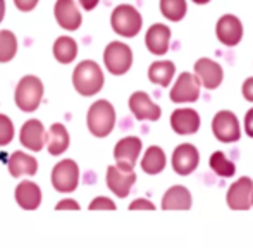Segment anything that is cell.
Wrapping results in <instances>:
<instances>
[{"mask_svg":"<svg viewBox=\"0 0 253 248\" xmlns=\"http://www.w3.org/2000/svg\"><path fill=\"white\" fill-rule=\"evenodd\" d=\"M105 76L95 61H81L73 71V86L81 97H95L102 91Z\"/></svg>","mask_w":253,"mask_h":248,"instance_id":"obj_1","label":"cell"},{"mask_svg":"<svg viewBox=\"0 0 253 248\" xmlns=\"http://www.w3.org/2000/svg\"><path fill=\"white\" fill-rule=\"evenodd\" d=\"M116 109L105 98L93 102L86 112V126L88 131L95 138H107L116 127Z\"/></svg>","mask_w":253,"mask_h":248,"instance_id":"obj_2","label":"cell"},{"mask_svg":"<svg viewBox=\"0 0 253 248\" xmlns=\"http://www.w3.org/2000/svg\"><path fill=\"white\" fill-rule=\"evenodd\" d=\"M45 95V86L42 80L35 74H26L19 80L14 90V102L21 112H35L40 107Z\"/></svg>","mask_w":253,"mask_h":248,"instance_id":"obj_3","label":"cell"},{"mask_svg":"<svg viewBox=\"0 0 253 248\" xmlns=\"http://www.w3.org/2000/svg\"><path fill=\"white\" fill-rule=\"evenodd\" d=\"M110 26L114 33L124 38H134L141 31L143 26V17L140 10L131 3H121L110 14Z\"/></svg>","mask_w":253,"mask_h":248,"instance_id":"obj_4","label":"cell"},{"mask_svg":"<svg viewBox=\"0 0 253 248\" xmlns=\"http://www.w3.org/2000/svg\"><path fill=\"white\" fill-rule=\"evenodd\" d=\"M105 69L114 76H123L133 66V50L124 41H110L103 50Z\"/></svg>","mask_w":253,"mask_h":248,"instance_id":"obj_5","label":"cell"},{"mask_svg":"<svg viewBox=\"0 0 253 248\" xmlns=\"http://www.w3.org/2000/svg\"><path fill=\"white\" fill-rule=\"evenodd\" d=\"M50 181L57 193H73L80 185V165L73 159H62L53 165Z\"/></svg>","mask_w":253,"mask_h":248,"instance_id":"obj_6","label":"cell"},{"mask_svg":"<svg viewBox=\"0 0 253 248\" xmlns=\"http://www.w3.org/2000/svg\"><path fill=\"white\" fill-rule=\"evenodd\" d=\"M212 133L222 143H236L241 138L238 116L231 111H219L212 119Z\"/></svg>","mask_w":253,"mask_h":248,"instance_id":"obj_7","label":"cell"},{"mask_svg":"<svg viewBox=\"0 0 253 248\" xmlns=\"http://www.w3.org/2000/svg\"><path fill=\"white\" fill-rule=\"evenodd\" d=\"M143 150V141L138 136H126L121 138L114 147V161L116 165L126 171H133L136 165L140 154Z\"/></svg>","mask_w":253,"mask_h":248,"instance_id":"obj_8","label":"cell"},{"mask_svg":"<svg viewBox=\"0 0 253 248\" xmlns=\"http://www.w3.org/2000/svg\"><path fill=\"white\" fill-rule=\"evenodd\" d=\"M200 81L195 73H181L174 86L170 88V100L174 104H191L200 98Z\"/></svg>","mask_w":253,"mask_h":248,"instance_id":"obj_9","label":"cell"},{"mask_svg":"<svg viewBox=\"0 0 253 248\" xmlns=\"http://www.w3.org/2000/svg\"><path fill=\"white\" fill-rule=\"evenodd\" d=\"M170 162H172V169L176 174L188 176L197 171L198 164H200V152L195 145L181 143L174 148Z\"/></svg>","mask_w":253,"mask_h":248,"instance_id":"obj_10","label":"cell"},{"mask_svg":"<svg viewBox=\"0 0 253 248\" xmlns=\"http://www.w3.org/2000/svg\"><path fill=\"white\" fill-rule=\"evenodd\" d=\"M243 23L234 14H224L219 17L215 24V35L217 40L226 47H236L243 40Z\"/></svg>","mask_w":253,"mask_h":248,"instance_id":"obj_11","label":"cell"},{"mask_svg":"<svg viewBox=\"0 0 253 248\" xmlns=\"http://www.w3.org/2000/svg\"><path fill=\"white\" fill-rule=\"evenodd\" d=\"M252 195L253 179L243 176L229 186L226 195V204L233 210H248V208H252Z\"/></svg>","mask_w":253,"mask_h":248,"instance_id":"obj_12","label":"cell"},{"mask_svg":"<svg viewBox=\"0 0 253 248\" xmlns=\"http://www.w3.org/2000/svg\"><path fill=\"white\" fill-rule=\"evenodd\" d=\"M107 188L112 191L116 197L126 198L131 193V188L136 183V172L121 169L119 165H109L105 174Z\"/></svg>","mask_w":253,"mask_h":248,"instance_id":"obj_13","label":"cell"},{"mask_svg":"<svg viewBox=\"0 0 253 248\" xmlns=\"http://www.w3.org/2000/svg\"><path fill=\"white\" fill-rule=\"evenodd\" d=\"M129 111L138 121H159L162 116V109L150 98L147 91H134L131 93L129 100Z\"/></svg>","mask_w":253,"mask_h":248,"instance_id":"obj_14","label":"cell"},{"mask_svg":"<svg viewBox=\"0 0 253 248\" xmlns=\"http://www.w3.org/2000/svg\"><path fill=\"white\" fill-rule=\"evenodd\" d=\"M53 16H55L57 24L66 31L80 30L83 23L80 7L74 0H57L53 5Z\"/></svg>","mask_w":253,"mask_h":248,"instance_id":"obj_15","label":"cell"},{"mask_svg":"<svg viewBox=\"0 0 253 248\" xmlns=\"http://www.w3.org/2000/svg\"><path fill=\"white\" fill-rule=\"evenodd\" d=\"M195 76L205 90H215L220 86L224 80V71L219 62L209 57H202L195 62Z\"/></svg>","mask_w":253,"mask_h":248,"instance_id":"obj_16","label":"cell"},{"mask_svg":"<svg viewBox=\"0 0 253 248\" xmlns=\"http://www.w3.org/2000/svg\"><path fill=\"white\" fill-rule=\"evenodd\" d=\"M19 141L30 152H42L47 141V129L38 119H28L19 131Z\"/></svg>","mask_w":253,"mask_h":248,"instance_id":"obj_17","label":"cell"},{"mask_svg":"<svg viewBox=\"0 0 253 248\" xmlns=\"http://www.w3.org/2000/svg\"><path fill=\"white\" fill-rule=\"evenodd\" d=\"M14 198L23 210H37L42 205L43 193H42V188L35 181L23 179V181L17 183L16 190H14Z\"/></svg>","mask_w":253,"mask_h":248,"instance_id":"obj_18","label":"cell"},{"mask_svg":"<svg viewBox=\"0 0 253 248\" xmlns=\"http://www.w3.org/2000/svg\"><path fill=\"white\" fill-rule=\"evenodd\" d=\"M170 28L162 23H155L145 35V45L152 55H166L170 47Z\"/></svg>","mask_w":253,"mask_h":248,"instance_id":"obj_19","label":"cell"},{"mask_svg":"<svg viewBox=\"0 0 253 248\" xmlns=\"http://www.w3.org/2000/svg\"><path fill=\"white\" fill-rule=\"evenodd\" d=\"M200 114L195 109H176L170 114V127L174 133L186 136V134H195L200 129Z\"/></svg>","mask_w":253,"mask_h":248,"instance_id":"obj_20","label":"cell"},{"mask_svg":"<svg viewBox=\"0 0 253 248\" xmlns=\"http://www.w3.org/2000/svg\"><path fill=\"white\" fill-rule=\"evenodd\" d=\"M7 169L9 174L16 179L23 176H35L38 172V161L26 152L16 150L7 159Z\"/></svg>","mask_w":253,"mask_h":248,"instance_id":"obj_21","label":"cell"},{"mask_svg":"<svg viewBox=\"0 0 253 248\" xmlns=\"http://www.w3.org/2000/svg\"><path fill=\"white\" fill-rule=\"evenodd\" d=\"M193 198L186 186L174 185L164 193L162 208L164 210H190Z\"/></svg>","mask_w":253,"mask_h":248,"instance_id":"obj_22","label":"cell"},{"mask_svg":"<svg viewBox=\"0 0 253 248\" xmlns=\"http://www.w3.org/2000/svg\"><path fill=\"white\" fill-rule=\"evenodd\" d=\"M69 145H71V136L67 127L60 123H53L47 129V141H45V147H47L48 154L53 155V157L62 155L64 152H67Z\"/></svg>","mask_w":253,"mask_h":248,"instance_id":"obj_23","label":"cell"},{"mask_svg":"<svg viewBox=\"0 0 253 248\" xmlns=\"http://www.w3.org/2000/svg\"><path fill=\"white\" fill-rule=\"evenodd\" d=\"M166 164H167L166 152H164L160 147H157V145H152V147H148L147 152L143 154L140 165H141V169H143L145 174L155 176V174H160V172L166 169Z\"/></svg>","mask_w":253,"mask_h":248,"instance_id":"obj_24","label":"cell"},{"mask_svg":"<svg viewBox=\"0 0 253 248\" xmlns=\"http://www.w3.org/2000/svg\"><path fill=\"white\" fill-rule=\"evenodd\" d=\"M176 74V66L172 61H155L148 67V80L159 86H169Z\"/></svg>","mask_w":253,"mask_h":248,"instance_id":"obj_25","label":"cell"},{"mask_svg":"<svg viewBox=\"0 0 253 248\" xmlns=\"http://www.w3.org/2000/svg\"><path fill=\"white\" fill-rule=\"evenodd\" d=\"M52 54L59 64H71L78 57V43L71 37H59L53 41Z\"/></svg>","mask_w":253,"mask_h":248,"instance_id":"obj_26","label":"cell"},{"mask_svg":"<svg viewBox=\"0 0 253 248\" xmlns=\"http://www.w3.org/2000/svg\"><path fill=\"white\" fill-rule=\"evenodd\" d=\"M209 165L217 176H220V178H233V176L236 174V165H234V162L229 161V159L226 157V154L220 150L213 152V154L210 155Z\"/></svg>","mask_w":253,"mask_h":248,"instance_id":"obj_27","label":"cell"},{"mask_svg":"<svg viewBox=\"0 0 253 248\" xmlns=\"http://www.w3.org/2000/svg\"><path fill=\"white\" fill-rule=\"evenodd\" d=\"M160 12L166 19L172 23H179L188 12L186 0H160Z\"/></svg>","mask_w":253,"mask_h":248,"instance_id":"obj_28","label":"cell"},{"mask_svg":"<svg viewBox=\"0 0 253 248\" xmlns=\"http://www.w3.org/2000/svg\"><path fill=\"white\" fill-rule=\"evenodd\" d=\"M17 54V37L10 30H0V62H10Z\"/></svg>","mask_w":253,"mask_h":248,"instance_id":"obj_29","label":"cell"},{"mask_svg":"<svg viewBox=\"0 0 253 248\" xmlns=\"http://www.w3.org/2000/svg\"><path fill=\"white\" fill-rule=\"evenodd\" d=\"M14 134L16 129H14L12 119L5 114H0V147H7L14 140Z\"/></svg>","mask_w":253,"mask_h":248,"instance_id":"obj_30","label":"cell"},{"mask_svg":"<svg viewBox=\"0 0 253 248\" xmlns=\"http://www.w3.org/2000/svg\"><path fill=\"white\" fill-rule=\"evenodd\" d=\"M88 208L90 210H116L117 207L114 204V200H110L109 197H97L90 202Z\"/></svg>","mask_w":253,"mask_h":248,"instance_id":"obj_31","label":"cell"},{"mask_svg":"<svg viewBox=\"0 0 253 248\" xmlns=\"http://www.w3.org/2000/svg\"><path fill=\"white\" fill-rule=\"evenodd\" d=\"M129 210H155V205H153V202L147 200V198H136V200H133L129 204Z\"/></svg>","mask_w":253,"mask_h":248,"instance_id":"obj_32","label":"cell"},{"mask_svg":"<svg viewBox=\"0 0 253 248\" xmlns=\"http://www.w3.org/2000/svg\"><path fill=\"white\" fill-rule=\"evenodd\" d=\"M80 204L73 198H64L55 204V210H80Z\"/></svg>","mask_w":253,"mask_h":248,"instance_id":"obj_33","label":"cell"},{"mask_svg":"<svg viewBox=\"0 0 253 248\" xmlns=\"http://www.w3.org/2000/svg\"><path fill=\"white\" fill-rule=\"evenodd\" d=\"M12 2L16 5V9L21 10V12H31L38 5L40 0H12Z\"/></svg>","mask_w":253,"mask_h":248,"instance_id":"obj_34","label":"cell"},{"mask_svg":"<svg viewBox=\"0 0 253 248\" xmlns=\"http://www.w3.org/2000/svg\"><path fill=\"white\" fill-rule=\"evenodd\" d=\"M241 93H243L245 100L253 102V76L245 80L243 86H241Z\"/></svg>","mask_w":253,"mask_h":248,"instance_id":"obj_35","label":"cell"},{"mask_svg":"<svg viewBox=\"0 0 253 248\" xmlns=\"http://www.w3.org/2000/svg\"><path fill=\"white\" fill-rule=\"evenodd\" d=\"M245 133L247 136L253 138V107L245 114Z\"/></svg>","mask_w":253,"mask_h":248,"instance_id":"obj_36","label":"cell"},{"mask_svg":"<svg viewBox=\"0 0 253 248\" xmlns=\"http://www.w3.org/2000/svg\"><path fill=\"white\" fill-rule=\"evenodd\" d=\"M98 2H100V0H80V5L83 7L84 10L90 12V10H93L95 7L98 5Z\"/></svg>","mask_w":253,"mask_h":248,"instance_id":"obj_37","label":"cell"},{"mask_svg":"<svg viewBox=\"0 0 253 248\" xmlns=\"http://www.w3.org/2000/svg\"><path fill=\"white\" fill-rule=\"evenodd\" d=\"M5 17V0H0V24Z\"/></svg>","mask_w":253,"mask_h":248,"instance_id":"obj_38","label":"cell"},{"mask_svg":"<svg viewBox=\"0 0 253 248\" xmlns=\"http://www.w3.org/2000/svg\"><path fill=\"white\" fill-rule=\"evenodd\" d=\"M195 3H197V5H205V3H209L210 0H193Z\"/></svg>","mask_w":253,"mask_h":248,"instance_id":"obj_39","label":"cell"},{"mask_svg":"<svg viewBox=\"0 0 253 248\" xmlns=\"http://www.w3.org/2000/svg\"><path fill=\"white\" fill-rule=\"evenodd\" d=\"M252 207H253V195H252Z\"/></svg>","mask_w":253,"mask_h":248,"instance_id":"obj_40","label":"cell"}]
</instances>
